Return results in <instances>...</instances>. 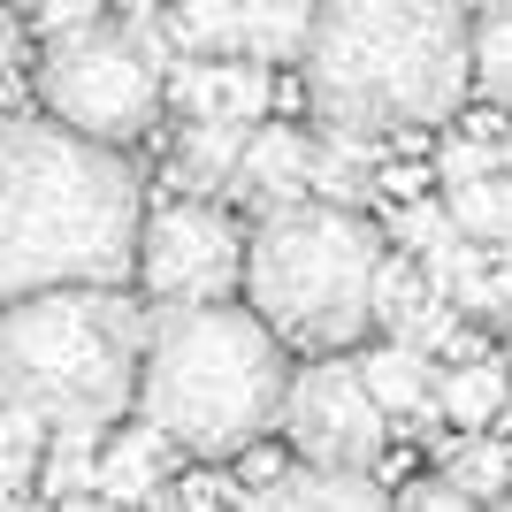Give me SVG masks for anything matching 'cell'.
I'll use <instances>...</instances> for the list:
<instances>
[{
	"mask_svg": "<svg viewBox=\"0 0 512 512\" xmlns=\"http://www.w3.org/2000/svg\"><path fill=\"white\" fill-rule=\"evenodd\" d=\"M474 321H490V329H505V337H512V245H497L490 283H482V314H474Z\"/></svg>",
	"mask_w": 512,
	"mask_h": 512,
	"instance_id": "cell-27",
	"label": "cell"
},
{
	"mask_svg": "<svg viewBox=\"0 0 512 512\" xmlns=\"http://www.w3.org/2000/svg\"><path fill=\"white\" fill-rule=\"evenodd\" d=\"M92 459H100V436H77V428H46L39 451V505H69V497H92Z\"/></svg>",
	"mask_w": 512,
	"mask_h": 512,
	"instance_id": "cell-21",
	"label": "cell"
},
{
	"mask_svg": "<svg viewBox=\"0 0 512 512\" xmlns=\"http://www.w3.org/2000/svg\"><path fill=\"white\" fill-rule=\"evenodd\" d=\"M161 23L169 54H237V0H176Z\"/></svg>",
	"mask_w": 512,
	"mask_h": 512,
	"instance_id": "cell-22",
	"label": "cell"
},
{
	"mask_svg": "<svg viewBox=\"0 0 512 512\" xmlns=\"http://www.w3.org/2000/svg\"><path fill=\"white\" fill-rule=\"evenodd\" d=\"M444 214L474 245H512V176L490 169V176H474V184H459V192H444Z\"/></svg>",
	"mask_w": 512,
	"mask_h": 512,
	"instance_id": "cell-20",
	"label": "cell"
},
{
	"mask_svg": "<svg viewBox=\"0 0 512 512\" xmlns=\"http://www.w3.org/2000/svg\"><path fill=\"white\" fill-rule=\"evenodd\" d=\"M39 451H46V421H31L23 406H0V497H23V490H31Z\"/></svg>",
	"mask_w": 512,
	"mask_h": 512,
	"instance_id": "cell-24",
	"label": "cell"
},
{
	"mask_svg": "<svg viewBox=\"0 0 512 512\" xmlns=\"http://www.w3.org/2000/svg\"><path fill=\"white\" fill-rule=\"evenodd\" d=\"M115 8H123V23L130 16H153V0H115Z\"/></svg>",
	"mask_w": 512,
	"mask_h": 512,
	"instance_id": "cell-30",
	"label": "cell"
},
{
	"mask_svg": "<svg viewBox=\"0 0 512 512\" xmlns=\"http://www.w3.org/2000/svg\"><path fill=\"white\" fill-rule=\"evenodd\" d=\"M467 69L497 107H512V0H474L467 16Z\"/></svg>",
	"mask_w": 512,
	"mask_h": 512,
	"instance_id": "cell-18",
	"label": "cell"
},
{
	"mask_svg": "<svg viewBox=\"0 0 512 512\" xmlns=\"http://www.w3.org/2000/svg\"><path fill=\"white\" fill-rule=\"evenodd\" d=\"M360 383H367V398H375V413H383L390 428H428L436 421V360H428L421 344H398V337H383V344H360Z\"/></svg>",
	"mask_w": 512,
	"mask_h": 512,
	"instance_id": "cell-11",
	"label": "cell"
},
{
	"mask_svg": "<svg viewBox=\"0 0 512 512\" xmlns=\"http://www.w3.org/2000/svg\"><path fill=\"white\" fill-rule=\"evenodd\" d=\"M153 16H130V23L92 16L77 31H54L39 46V69H31L46 123L77 130L92 146H138L161 123V69L176 62Z\"/></svg>",
	"mask_w": 512,
	"mask_h": 512,
	"instance_id": "cell-6",
	"label": "cell"
},
{
	"mask_svg": "<svg viewBox=\"0 0 512 512\" xmlns=\"http://www.w3.org/2000/svg\"><path fill=\"white\" fill-rule=\"evenodd\" d=\"M8 505H16V497H0V512H8Z\"/></svg>",
	"mask_w": 512,
	"mask_h": 512,
	"instance_id": "cell-31",
	"label": "cell"
},
{
	"mask_svg": "<svg viewBox=\"0 0 512 512\" xmlns=\"http://www.w3.org/2000/svg\"><path fill=\"white\" fill-rule=\"evenodd\" d=\"M237 268H245V230L214 199H161L138 222V260L130 276L146 283V299L161 306H214L237 291Z\"/></svg>",
	"mask_w": 512,
	"mask_h": 512,
	"instance_id": "cell-7",
	"label": "cell"
},
{
	"mask_svg": "<svg viewBox=\"0 0 512 512\" xmlns=\"http://www.w3.org/2000/svg\"><path fill=\"white\" fill-rule=\"evenodd\" d=\"M291 352L237 299L214 306H161L146 321V360L130 413L176 459H245L276 428Z\"/></svg>",
	"mask_w": 512,
	"mask_h": 512,
	"instance_id": "cell-3",
	"label": "cell"
},
{
	"mask_svg": "<svg viewBox=\"0 0 512 512\" xmlns=\"http://www.w3.org/2000/svg\"><path fill=\"white\" fill-rule=\"evenodd\" d=\"M146 306L123 283L39 291L0 306V406H23L46 428L107 436L138 398Z\"/></svg>",
	"mask_w": 512,
	"mask_h": 512,
	"instance_id": "cell-4",
	"label": "cell"
},
{
	"mask_svg": "<svg viewBox=\"0 0 512 512\" xmlns=\"http://www.w3.org/2000/svg\"><path fill=\"white\" fill-rule=\"evenodd\" d=\"M23 8H31V23L54 39V31H77V23H92L107 0H23Z\"/></svg>",
	"mask_w": 512,
	"mask_h": 512,
	"instance_id": "cell-28",
	"label": "cell"
},
{
	"mask_svg": "<svg viewBox=\"0 0 512 512\" xmlns=\"http://www.w3.org/2000/svg\"><path fill=\"white\" fill-rule=\"evenodd\" d=\"M505 367H512V352H505Z\"/></svg>",
	"mask_w": 512,
	"mask_h": 512,
	"instance_id": "cell-32",
	"label": "cell"
},
{
	"mask_svg": "<svg viewBox=\"0 0 512 512\" xmlns=\"http://www.w3.org/2000/svg\"><path fill=\"white\" fill-rule=\"evenodd\" d=\"M276 428L306 467H344V474H367L390 444V421L375 413L360 367L344 360V352H321V360L291 367Z\"/></svg>",
	"mask_w": 512,
	"mask_h": 512,
	"instance_id": "cell-8",
	"label": "cell"
},
{
	"mask_svg": "<svg viewBox=\"0 0 512 512\" xmlns=\"http://www.w3.org/2000/svg\"><path fill=\"white\" fill-rule=\"evenodd\" d=\"M237 153H245V123H184L169 146V176L184 199H214L230 184Z\"/></svg>",
	"mask_w": 512,
	"mask_h": 512,
	"instance_id": "cell-16",
	"label": "cell"
},
{
	"mask_svg": "<svg viewBox=\"0 0 512 512\" xmlns=\"http://www.w3.org/2000/svg\"><path fill=\"white\" fill-rule=\"evenodd\" d=\"M375 169H383L375 138L321 130V138H314V161H306V192L329 199V207H360V199H375Z\"/></svg>",
	"mask_w": 512,
	"mask_h": 512,
	"instance_id": "cell-15",
	"label": "cell"
},
{
	"mask_svg": "<svg viewBox=\"0 0 512 512\" xmlns=\"http://www.w3.org/2000/svg\"><path fill=\"white\" fill-rule=\"evenodd\" d=\"M237 512H390V490L375 474H344V467H283Z\"/></svg>",
	"mask_w": 512,
	"mask_h": 512,
	"instance_id": "cell-13",
	"label": "cell"
},
{
	"mask_svg": "<svg viewBox=\"0 0 512 512\" xmlns=\"http://www.w3.org/2000/svg\"><path fill=\"white\" fill-rule=\"evenodd\" d=\"M390 237H398V253H406L413 268H428L436 253L459 245V222L444 214V199H406V207L390 214Z\"/></svg>",
	"mask_w": 512,
	"mask_h": 512,
	"instance_id": "cell-23",
	"label": "cell"
},
{
	"mask_svg": "<svg viewBox=\"0 0 512 512\" xmlns=\"http://www.w3.org/2000/svg\"><path fill=\"white\" fill-rule=\"evenodd\" d=\"M383 230L360 207H329V199H299L276 207L245 230V314L283 344V352H352L375 329V268H383Z\"/></svg>",
	"mask_w": 512,
	"mask_h": 512,
	"instance_id": "cell-5",
	"label": "cell"
},
{
	"mask_svg": "<svg viewBox=\"0 0 512 512\" xmlns=\"http://www.w3.org/2000/svg\"><path fill=\"white\" fill-rule=\"evenodd\" d=\"M474 0H314L299 69L321 130L398 138L459 115Z\"/></svg>",
	"mask_w": 512,
	"mask_h": 512,
	"instance_id": "cell-2",
	"label": "cell"
},
{
	"mask_svg": "<svg viewBox=\"0 0 512 512\" xmlns=\"http://www.w3.org/2000/svg\"><path fill=\"white\" fill-rule=\"evenodd\" d=\"M306 23H314V0H237V54L260 69L299 62Z\"/></svg>",
	"mask_w": 512,
	"mask_h": 512,
	"instance_id": "cell-17",
	"label": "cell"
},
{
	"mask_svg": "<svg viewBox=\"0 0 512 512\" xmlns=\"http://www.w3.org/2000/svg\"><path fill=\"white\" fill-rule=\"evenodd\" d=\"M306 161H314V138H306L299 123H253V130H245V153H237V169H230V184H222V192H230L237 207L260 222V214H276V207L314 199V192H306Z\"/></svg>",
	"mask_w": 512,
	"mask_h": 512,
	"instance_id": "cell-10",
	"label": "cell"
},
{
	"mask_svg": "<svg viewBox=\"0 0 512 512\" xmlns=\"http://www.w3.org/2000/svg\"><path fill=\"white\" fill-rule=\"evenodd\" d=\"M497 169V146L490 138H451L444 153H436V176H444V192H459V184H474V176Z\"/></svg>",
	"mask_w": 512,
	"mask_h": 512,
	"instance_id": "cell-25",
	"label": "cell"
},
{
	"mask_svg": "<svg viewBox=\"0 0 512 512\" xmlns=\"http://www.w3.org/2000/svg\"><path fill=\"white\" fill-rule=\"evenodd\" d=\"M16 54H23V23L0 8V69H16Z\"/></svg>",
	"mask_w": 512,
	"mask_h": 512,
	"instance_id": "cell-29",
	"label": "cell"
},
{
	"mask_svg": "<svg viewBox=\"0 0 512 512\" xmlns=\"http://www.w3.org/2000/svg\"><path fill=\"white\" fill-rule=\"evenodd\" d=\"M390 512H482V505H474V497H459L444 474H421V482H406V490L390 497Z\"/></svg>",
	"mask_w": 512,
	"mask_h": 512,
	"instance_id": "cell-26",
	"label": "cell"
},
{
	"mask_svg": "<svg viewBox=\"0 0 512 512\" xmlns=\"http://www.w3.org/2000/svg\"><path fill=\"white\" fill-rule=\"evenodd\" d=\"M276 85L268 69L245 62V54H176L161 69V107H176L184 123H245L253 130L268 115Z\"/></svg>",
	"mask_w": 512,
	"mask_h": 512,
	"instance_id": "cell-9",
	"label": "cell"
},
{
	"mask_svg": "<svg viewBox=\"0 0 512 512\" xmlns=\"http://www.w3.org/2000/svg\"><path fill=\"white\" fill-rule=\"evenodd\" d=\"M169 467H176V451L153 436L146 421H115L100 436V459H92V497H107V505H123L138 512L153 490H169Z\"/></svg>",
	"mask_w": 512,
	"mask_h": 512,
	"instance_id": "cell-12",
	"label": "cell"
},
{
	"mask_svg": "<svg viewBox=\"0 0 512 512\" xmlns=\"http://www.w3.org/2000/svg\"><path fill=\"white\" fill-rule=\"evenodd\" d=\"M444 482L459 497H474V505H497V497L512 490V444H497V428H482V436H451Z\"/></svg>",
	"mask_w": 512,
	"mask_h": 512,
	"instance_id": "cell-19",
	"label": "cell"
},
{
	"mask_svg": "<svg viewBox=\"0 0 512 512\" xmlns=\"http://www.w3.org/2000/svg\"><path fill=\"white\" fill-rule=\"evenodd\" d=\"M138 222L146 184L123 146H92L46 115H0V306L130 283Z\"/></svg>",
	"mask_w": 512,
	"mask_h": 512,
	"instance_id": "cell-1",
	"label": "cell"
},
{
	"mask_svg": "<svg viewBox=\"0 0 512 512\" xmlns=\"http://www.w3.org/2000/svg\"><path fill=\"white\" fill-rule=\"evenodd\" d=\"M505 406H512V367L497 360V352L436 367V421H451L459 436L497 428V421H505Z\"/></svg>",
	"mask_w": 512,
	"mask_h": 512,
	"instance_id": "cell-14",
	"label": "cell"
}]
</instances>
